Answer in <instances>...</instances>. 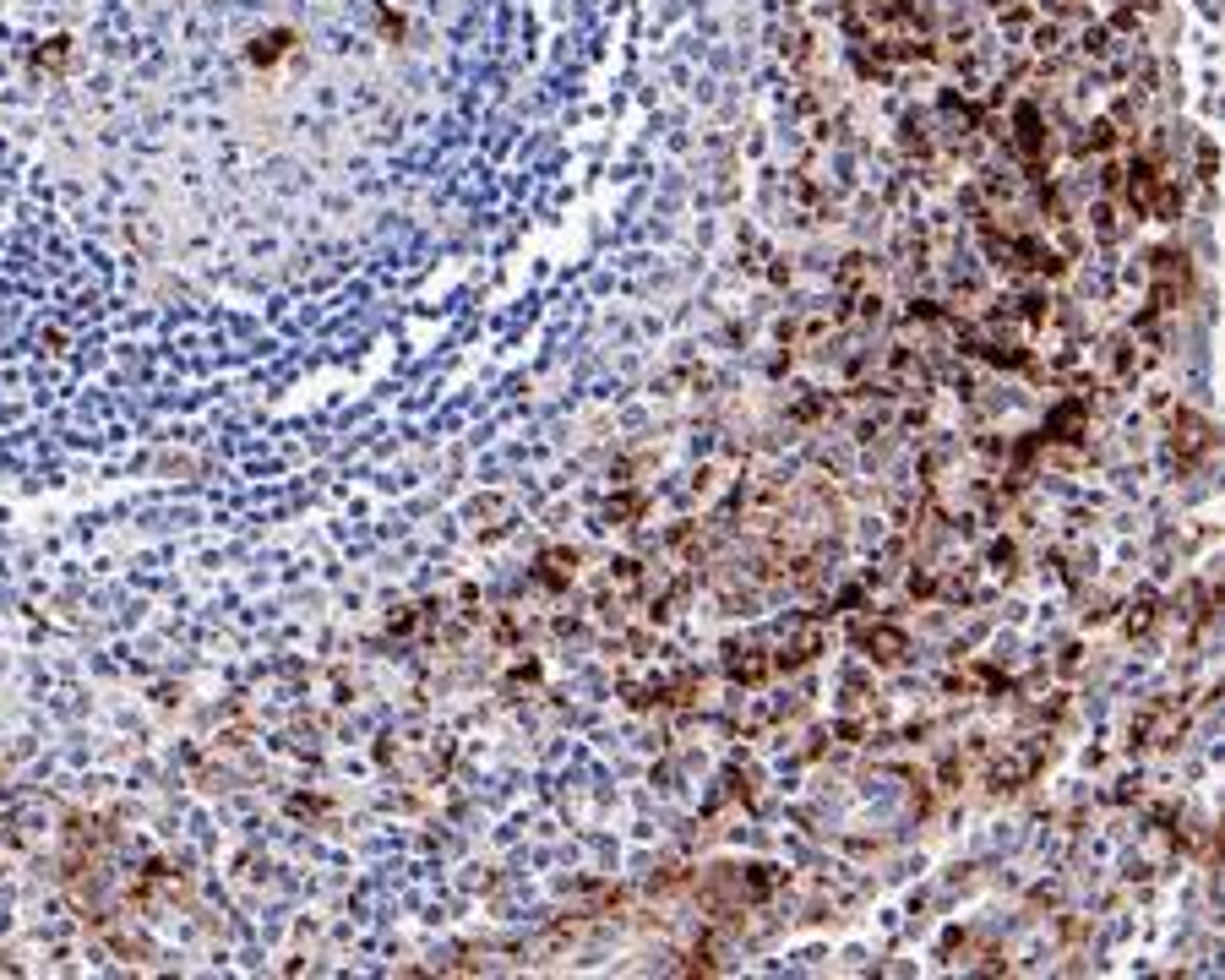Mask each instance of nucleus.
Returning <instances> with one entry per match:
<instances>
[{"label": "nucleus", "mask_w": 1225, "mask_h": 980, "mask_svg": "<svg viewBox=\"0 0 1225 980\" xmlns=\"http://www.w3.org/2000/svg\"><path fill=\"white\" fill-rule=\"evenodd\" d=\"M1007 152H1013L1019 175L1035 180V186L1051 175V125L1035 98H1013V110H1007Z\"/></svg>", "instance_id": "f257e3e1"}, {"label": "nucleus", "mask_w": 1225, "mask_h": 980, "mask_svg": "<svg viewBox=\"0 0 1225 980\" xmlns=\"http://www.w3.org/2000/svg\"><path fill=\"white\" fill-rule=\"evenodd\" d=\"M1193 300V256L1176 246L1149 251V311H1182Z\"/></svg>", "instance_id": "f03ea898"}, {"label": "nucleus", "mask_w": 1225, "mask_h": 980, "mask_svg": "<svg viewBox=\"0 0 1225 980\" xmlns=\"http://www.w3.org/2000/svg\"><path fill=\"white\" fill-rule=\"evenodd\" d=\"M1166 442H1171L1176 469H1204V463L1214 457V447H1220V436H1214V425L1198 415V409H1171Z\"/></svg>", "instance_id": "7ed1b4c3"}, {"label": "nucleus", "mask_w": 1225, "mask_h": 980, "mask_svg": "<svg viewBox=\"0 0 1225 980\" xmlns=\"http://www.w3.org/2000/svg\"><path fill=\"white\" fill-rule=\"evenodd\" d=\"M855 649L867 654L871 664H904L909 659V632L899 622H861L855 626Z\"/></svg>", "instance_id": "20e7f679"}, {"label": "nucleus", "mask_w": 1225, "mask_h": 980, "mask_svg": "<svg viewBox=\"0 0 1225 980\" xmlns=\"http://www.w3.org/2000/svg\"><path fill=\"white\" fill-rule=\"evenodd\" d=\"M1089 436V398L1084 392H1068L1057 409H1046V425H1040V442L1046 447H1073Z\"/></svg>", "instance_id": "39448f33"}, {"label": "nucleus", "mask_w": 1225, "mask_h": 980, "mask_svg": "<svg viewBox=\"0 0 1225 980\" xmlns=\"http://www.w3.org/2000/svg\"><path fill=\"white\" fill-rule=\"evenodd\" d=\"M1182 725H1187V714H1176V703H1149L1128 725V741L1133 746H1166V741L1182 735Z\"/></svg>", "instance_id": "423d86ee"}, {"label": "nucleus", "mask_w": 1225, "mask_h": 980, "mask_svg": "<svg viewBox=\"0 0 1225 980\" xmlns=\"http://www.w3.org/2000/svg\"><path fill=\"white\" fill-rule=\"evenodd\" d=\"M1051 758V741H1035V746H1024V752H1007V758H997L992 762V785L997 790H1024L1040 773V762Z\"/></svg>", "instance_id": "0eeeda50"}, {"label": "nucleus", "mask_w": 1225, "mask_h": 980, "mask_svg": "<svg viewBox=\"0 0 1225 980\" xmlns=\"http://www.w3.org/2000/svg\"><path fill=\"white\" fill-rule=\"evenodd\" d=\"M828 649V632L817 622H796V632H790V643H779V654H773V676H779V670H800V664H812L817 654Z\"/></svg>", "instance_id": "6e6552de"}, {"label": "nucleus", "mask_w": 1225, "mask_h": 980, "mask_svg": "<svg viewBox=\"0 0 1225 980\" xmlns=\"http://www.w3.org/2000/svg\"><path fill=\"white\" fill-rule=\"evenodd\" d=\"M725 670H730V681H741V687H763V681L773 676V654H763V649H752V643H730L725 649Z\"/></svg>", "instance_id": "1a4fd4ad"}, {"label": "nucleus", "mask_w": 1225, "mask_h": 980, "mask_svg": "<svg viewBox=\"0 0 1225 980\" xmlns=\"http://www.w3.org/2000/svg\"><path fill=\"white\" fill-rule=\"evenodd\" d=\"M572 578H578V551H561V545L539 551V561H534V583H539V589L566 594V583H572Z\"/></svg>", "instance_id": "9d476101"}, {"label": "nucleus", "mask_w": 1225, "mask_h": 980, "mask_svg": "<svg viewBox=\"0 0 1225 980\" xmlns=\"http://www.w3.org/2000/svg\"><path fill=\"white\" fill-rule=\"evenodd\" d=\"M289 44H294V33H289V28H278V33H267V39H256V44H251V50H246V60H251V66H273V60H284V55H289Z\"/></svg>", "instance_id": "9b49d317"}, {"label": "nucleus", "mask_w": 1225, "mask_h": 980, "mask_svg": "<svg viewBox=\"0 0 1225 980\" xmlns=\"http://www.w3.org/2000/svg\"><path fill=\"white\" fill-rule=\"evenodd\" d=\"M1160 622V610H1155V594H1139V605H1128V637H1143L1149 626Z\"/></svg>", "instance_id": "f8f14e48"}, {"label": "nucleus", "mask_w": 1225, "mask_h": 980, "mask_svg": "<svg viewBox=\"0 0 1225 980\" xmlns=\"http://www.w3.org/2000/svg\"><path fill=\"white\" fill-rule=\"evenodd\" d=\"M643 512H648V496H643V490H632V496H616V501H610L605 518H610V524H632V518H643Z\"/></svg>", "instance_id": "ddd939ff"}, {"label": "nucleus", "mask_w": 1225, "mask_h": 980, "mask_svg": "<svg viewBox=\"0 0 1225 980\" xmlns=\"http://www.w3.org/2000/svg\"><path fill=\"white\" fill-rule=\"evenodd\" d=\"M480 518H507V501H501V496H485V501H474V524H480ZM485 528H491V534H501V528H507V524H485Z\"/></svg>", "instance_id": "4468645a"}, {"label": "nucleus", "mask_w": 1225, "mask_h": 980, "mask_svg": "<svg viewBox=\"0 0 1225 980\" xmlns=\"http://www.w3.org/2000/svg\"><path fill=\"white\" fill-rule=\"evenodd\" d=\"M66 55H71V39H50V50H39L33 60H39V66H50V71H60V66H66Z\"/></svg>", "instance_id": "2eb2a0df"}, {"label": "nucleus", "mask_w": 1225, "mask_h": 980, "mask_svg": "<svg viewBox=\"0 0 1225 980\" xmlns=\"http://www.w3.org/2000/svg\"><path fill=\"white\" fill-rule=\"evenodd\" d=\"M1062 12H1078V6H1089V0H1057Z\"/></svg>", "instance_id": "dca6fc26"}]
</instances>
